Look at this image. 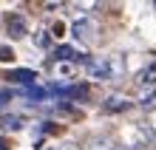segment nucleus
Masks as SVG:
<instances>
[{
    "instance_id": "f257e3e1",
    "label": "nucleus",
    "mask_w": 156,
    "mask_h": 150,
    "mask_svg": "<svg viewBox=\"0 0 156 150\" xmlns=\"http://www.w3.org/2000/svg\"><path fill=\"white\" fill-rule=\"evenodd\" d=\"M88 74L99 82H111L122 74V60L119 57H94V60H88Z\"/></svg>"
},
{
    "instance_id": "f03ea898",
    "label": "nucleus",
    "mask_w": 156,
    "mask_h": 150,
    "mask_svg": "<svg viewBox=\"0 0 156 150\" xmlns=\"http://www.w3.org/2000/svg\"><path fill=\"white\" fill-rule=\"evenodd\" d=\"M97 26H94V20L91 17H77L74 23H71V34L77 37V40H82V43H88V40H94V31Z\"/></svg>"
},
{
    "instance_id": "7ed1b4c3",
    "label": "nucleus",
    "mask_w": 156,
    "mask_h": 150,
    "mask_svg": "<svg viewBox=\"0 0 156 150\" xmlns=\"http://www.w3.org/2000/svg\"><path fill=\"white\" fill-rule=\"evenodd\" d=\"M3 23H6V31L14 37V40H20L26 37V20L20 14H3Z\"/></svg>"
},
{
    "instance_id": "20e7f679",
    "label": "nucleus",
    "mask_w": 156,
    "mask_h": 150,
    "mask_svg": "<svg viewBox=\"0 0 156 150\" xmlns=\"http://www.w3.org/2000/svg\"><path fill=\"white\" fill-rule=\"evenodd\" d=\"M54 57H57L60 62H71V60H85V62H88V57H85V54H80L74 45H57Z\"/></svg>"
},
{
    "instance_id": "39448f33",
    "label": "nucleus",
    "mask_w": 156,
    "mask_h": 150,
    "mask_svg": "<svg viewBox=\"0 0 156 150\" xmlns=\"http://www.w3.org/2000/svg\"><path fill=\"white\" fill-rule=\"evenodd\" d=\"M9 79L20 82V85H31V82L37 79V74H34L31 68H14V71H9Z\"/></svg>"
},
{
    "instance_id": "423d86ee",
    "label": "nucleus",
    "mask_w": 156,
    "mask_h": 150,
    "mask_svg": "<svg viewBox=\"0 0 156 150\" xmlns=\"http://www.w3.org/2000/svg\"><path fill=\"white\" fill-rule=\"evenodd\" d=\"M136 82H139L142 88H151L153 82H156V62H151V65H145V68L136 74Z\"/></svg>"
},
{
    "instance_id": "0eeeda50",
    "label": "nucleus",
    "mask_w": 156,
    "mask_h": 150,
    "mask_svg": "<svg viewBox=\"0 0 156 150\" xmlns=\"http://www.w3.org/2000/svg\"><path fill=\"white\" fill-rule=\"evenodd\" d=\"M139 105H142L145 110L156 108V88H153V85H151V88H142V93H139Z\"/></svg>"
},
{
    "instance_id": "6e6552de",
    "label": "nucleus",
    "mask_w": 156,
    "mask_h": 150,
    "mask_svg": "<svg viewBox=\"0 0 156 150\" xmlns=\"http://www.w3.org/2000/svg\"><path fill=\"white\" fill-rule=\"evenodd\" d=\"M131 108V102H125V99H119V96H111L105 102V110H128Z\"/></svg>"
},
{
    "instance_id": "1a4fd4ad",
    "label": "nucleus",
    "mask_w": 156,
    "mask_h": 150,
    "mask_svg": "<svg viewBox=\"0 0 156 150\" xmlns=\"http://www.w3.org/2000/svg\"><path fill=\"white\" fill-rule=\"evenodd\" d=\"M26 96L34 99V102H40V99L48 96V91H45V88H34V85H26Z\"/></svg>"
},
{
    "instance_id": "9d476101",
    "label": "nucleus",
    "mask_w": 156,
    "mask_h": 150,
    "mask_svg": "<svg viewBox=\"0 0 156 150\" xmlns=\"http://www.w3.org/2000/svg\"><path fill=\"white\" fill-rule=\"evenodd\" d=\"M57 77L60 79H74V65L71 62H60L57 65Z\"/></svg>"
},
{
    "instance_id": "9b49d317",
    "label": "nucleus",
    "mask_w": 156,
    "mask_h": 150,
    "mask_svg": "<svg viewBox=\"0 0 156 150\" xmlns=\"http://www.w3.org/2000/svg\"><path fill=\"white\" fill-rule=\"evenodd\" d=\"M77 9H82V12H91V9H97V3L99 0H71Z\"/></svg>"
},
{
    "instance_id": "f8f14e48",
    "label": "nucleus",
    "mask_w": 156,
    "mask_h": 150,
    "mask_svg": "<svg viewBox=\"0 0 156 150\" xmlns=\"http://www.w3.org/2000/svg\"><path fill=\"white\" fill-rule=\"evenodd\" d=\"M23 116H6V127H12V130H17V127H23V122H20Z\"/></svg>"
},
{
    "instance_id": "ddd939ff",
    "label": "nucleus",
    "mask_w": 156,
    "mask_h": 150,
    "mask_svg": "<svg viewBox=\"0 0 156 150\" xmlns=\"http://www.w3.org/2000/svg\"><path fill=\"white\" fill-rule=\"evenodd\" d=\"M0 60H3V62L14 60V51H12V48H6V45H0Z\"/></svg>"
},
{
    "instance_id": "4468645a",
    "label": "nucleus",
    "mask_w": 156,
    "mask_h": 150,
    "mask_svg": "<svg viewBox=\"0 0 156 150\" xmlns=\"http://www.w3.org/2000/svg\"><path fill=\"white\" fill-rule=\"evenodd\" d=\"M51 34L54 37H62V34H66V26H62V23H54L51 26Z\"/></svg>"
},
{
    "instance_id": "2eb2a0df",
    "label": "nucleus",
    "mask_w": 156,
    "mask_h": 150,
    "mask_svg": "<svg viewBox=\"0 0 156 150\" xmlns=\"http://www.w3.org/2000/svg\"><path fill=\"white\" fill-rule=\"evenodd\" d=\"M34 40H37V45H48V34H45V31H37V34H34Z\"/></svg>"
},
{
    "instance_id": "dca6fc26",
    "label": "nucleus",
    "mask_w": 156,
    "mask_h": 150,
    "mask_svg": "<svg viewBox=\"0 0 156 150\" xmlns=\"http://www.w3.org/2000/svg\"><path fill=\"white\" fill-rule=\"evenodd\" d=\"M9 99H12V91H0V108H3Z\"/></svg>"
}]
</instances>
